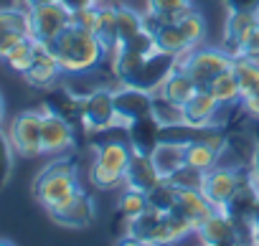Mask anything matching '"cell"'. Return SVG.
<instances>
[{
    "instance_id": "ee69618b",
    "label": "cell",
    "mask_w": 259,
    "mask_h": 246,
    "mask_svg": "<svg viewBox=\"0 0 259 246\" xmlns=\"http://www.w3.org/2000/svg\"><path fill=\"white\" fill-rule=\"evenodd\" d=\"M44 3H54V0H23L26 8H33V6H44Z\"/></svg>"
},
{
    "instance_id": "d6986e66",
    "label": "cell",
    "mask_w": 259,
    "mask_h": 246,
    "mask_svg": "<svg viewBox=\"0 0 259 246\" xmlns=\"http://www.w3.org/2000/svg\"><path fill=\"white\" fill-rule=\"evenodd\" d=\"M26 36H28V11L0 8V59Z\"/></svg>"
},
{
    "instance_id": "4dcf8cb0",
    "label": "cell",
    "mask_w": 259,
    "mask_h": 246,
    "mask_svg": "<svg viewBox=\"0 0 259 246\" xmlns=\"http://www.w3.org/2000/svg\"><path fill=\"white\" fill-rule=\"evenodd\" d=\"M145 28V18L135 11V8H127V6H117V46L130 41L135 33H140ZM114 46V48H117Z\"/></svg>"
},
{
    "instance_id": "e0dca14e",
    "label": "cell",
    "mask_w": 259,
    "mask_h": 246,
    "mask_svg": "<svg viewBox=\"0 0 259 246\" xmlns=\"http://www.w3.org/2000/svg\"><path fill=\"white\" fill-rule=\"evenodd\" d=\"M176 188H178V185H176ZM213 211H219V208L201 193V188H178L176 206H173L170 213H176V216H181L183 221H188V223L193 226V231H196V226L203 223Z\"/></svg>"
},
{
    "instance_id": "f1b7e54d",
    "label": "cell",
    "mask_w": 259,
    "mask_h": 246,
    "mask_svg": "<svg viewBox=\"0 0 259 246\" xmlns=\"http://www.w3.org/2000/svg\"><path fill=\"white\" fill-rule=\"evenodd\" d=\"M38 46H41V43H36L31 36H26V38H21V41L3 56V61H6L16 74H23V71L33 64V59H36V54H38Z\"/></svg>"
},
{
    "instance_id": "f6af8a7d",
    "label": "cell",
    "mask_w": 259,
    "mask_h": 246,
    "mask_svg": "<svg viewBox=\"0 0 259 246\" xmlns=\"http://www.w3.org/2000/svg\"><path fill=\"white\" fill-rule=\"evenodd\" d=\"M3 119H6V96L0 91V125H3Z\"/></svg>"
},
{
    "instance_id": "3957f363",
    "label": "cell",
    "mask_w": 259,
    "mask_h": 246,
    "mask_svg": "<svg viewBox=\"0 0 259 246\" xmlns=\"http://www.w3.org/2000/svg\"><path fill=\"white\" fill-rule=\"evenodd\" d=\"M145 26L153 33L155 48L173 54V56H183L191 48H196L203 36H206V21L193 13V8L183 11L181 16L170 18V21H155V18H145Z\"/></svg>"
},
{
    "instance_id": "f546056e",
    "label": "cell",
    "mask_w": 259,
    "mask_h": 246,
    "mask_svg": "<svg viewBox=\"0 0 259 246\" xmlns=\"http://www.w3.org/2000/svg\"><path fill=\"white\" fill-rule=\"evenodd\" d=\"M206 89H208L221 104H234V102L241 99V89H239V79H236V74H234V66H231L229 71L219 74Z\"/></svg>"
},
{
    "instance_id": "1f68e13d",
    "label": "cell",
    "mask_w": 259,
    "mask_h": 246,
    "mask_svg": "<svg viewBox=\"0 0 259 246\" xmlns=\"http://www.w3.org/2000/svg\"><path fill=\"white\" fill-rule=\"evenodd\" d=\"M81 102L84 96H74L71 91H54V96L46 102V109L49 112H56L61 117H66L69 122H81Z\"/></svg>"
},
{
    "instance_id": "52a82bcc",
    "label": "cell",
    "mask_w": 259,
    "mask_h": 246,
    "mask_svg": "<svg viewBox=\"0 0 259 246\" xmlns=\"http://www.w3.org/2000/svg\"><path fill=\"white\" fill-rule=\"evenodd\" d=\"M198 84V89H206L219 74L229 71L234 66V56L226 48H191L178 61Z\"/></svg>"
},
{
    "instance_id": "b9f144b4",
    "label": "cell",
    "mask_w": 259,
    "mask_h": 246,
    "mask_svg": "<svg viewBox=\"0 0 259 246\" xmlns=\"http://www.w3.org/2000/svg\"><path fill=\"white\" fill-rule=\"evenodd\" d=\"M246 228H249V233H251V241H254V243H259V211H256V216L249 221V226H246Z\"/></svg>"
},
{
    "instance_id": "f35d334b",
    "label": "cell",
    "mask_w": 259,
    "mask_h": 246,
    "mask_svg": "<svg viewBox=\"0 0 259 246\" xmlns=\"http://www.w3.org/2000/svg\"><path fill=\"white\" fill-rule=\"evenodd\" d=\"M229 11H241V13H259V0H224Z\"/></svg>"
},
{
    "instance_id": "7c38bea8",
    "label": "cell",
    "mask_w": 259,
    "mask_h": 246,
    "mask_svg": "<svg viewBox=\"0 0 259 246\" xmlns=\"http://www.w3.org/2000/svg\"><path fill=\"white\" fill-rule=\"evenodd\" d=\"M46 213L51 216L54 223L76 231V228H87V226L94 223V218H97V203H94L92 195H87L84 190H79V193L71 195L66 203H61L59 208L46 211Z\"/></svg>"
},
{
    "instance_id": "cb8c5ba5",
    "label": "cell",
    "mask_w": 259,
    "mask_h": 246,
    "mask_svg": "<svg viewBox=\"0 0 259 246\" xmlns=\"http://www.w3.org/2000/svg\"><path fill=\"white\" fill-rule=\"evenodd\" d=\"M259 23V13H241V11H229L226 23H224V48L236 59L244 38L249 36V31Z\"/></svg>"
},
{
    "instance_id": "603a6c76",
    "label": "cell",
    "mask_w": 259,
    "mask_h": 246,
    "mask_svg": "<svg viewBox=\"0 0 259 246\" xmlns=\"http://www.w3.org/2000/svg\"><path fill=\"white\" fill-rule=\"evenodd\" d=\"M160 173L153 163L150 155H135L133 153V160H130L127 170H124V185L133 188V190H143L148 193L150 188H155L160 183Z\"/></svg>"
},
{
    "instance_id": "74e56055",
    "label": "cell",
    "mask_w": 259,
    "mask_h": 246,
    "mask_svg": "<svg viewBox=\"0 0 259 246\" xmlns=\"http://www.w3.org/2000/svg\"><path fill=\"white\" fill-rule=\"evenodd\" d=\"M236 59H251V61H259V23L249 31V36L244 38Z\"/></svg>"
},
{
    "instance_id": "484cf974",
    "label": "cell",
    "mask_w": 259,
    "mask_h": 246,
    "mask_svg": "<svg viewBox=\"0 0 259 246\" xmlns=\"http://www.w3.org/2000/svg\"><path fill=\"white\" fill-rule=\"evenodd\" d=\"M188 142V140H186ZM186 142H176V140H160V145L153 150V163L160 173V178H173L183 165H186Z\"/></svg>"
},
{
    "instance_id": "7a4b0ae2",
    "label": "cell",
    "mask_w": 259,
    "mask_h": 246,
    "mask_svg": "<svg viewBox=\"0 0 259 246\" xmlns=\"http://www.w3.org/2000/svg\"><path fill=\"white\" fill-rule=\"evenodd\" d=\"M56 61L61 64L64 74H84L92 71L94 66L102 64L107 48L102 46V41L94 36L92 28L81 26V23H69L49 46H46Z\"/></svg>"
},
{
    "instance_id": "83f0119b",
    "label": "cell",
    "mask_w": 259,
    "mask_h": 246,
    "mask_svg": "<svg viewBox=\"0 0 259 246\" xmlns=\"http://www.w3.org/2000/svg\"><path fill=\"white\" fill-rule=\"evenodd\" d=\"M234 74L239 79L241 102H251L259 96V61L251 59H234Z\"/></svg>"
},
{
    "instance_id": "ba28073f",
    "label": "cell",
    "mask_w": 259,
    "mask_h": 246,
    "mask_svg": "<svg viewBox=\"0 0 259 246\" xmlns=\"http://www.w3.org/2000/svg\"><path fill=\"white\" fill-rule=\"evenodd\" d=\"M26 11H28V36L41 46H49L71 23V11L61 3V0L33 6V8H26Z\"/></svg>"
},
{
    "instance_id": "9a60e30c",
    "label": "cell",
    "mask_w": 259,
    "mask_h": 246,
    "mask_svg": "<svg viewBox=\"0 0 259 246\" xmlns=\"http://www.w3.org/2000/svg\"><path fill=\"white\" fill-rule=\"evenodd\" d=\"M114 112L119 125H127L133 119H140L145 114H153V91L138 89V86H124L119 84V89H114Z\"/></svg>"
},
{
    "instance_id": "277c9868",
    "label": "cell",
    "mask_w": 259,
    "mask_h": 246,
    "mask_svg": "<svg viewBox=\"0 0 259 246\" xmlns=\"http://www.w3.org/2000/svg\"><path fill=\"white\" fill-rule=\"evenodd\" d=\"M193 226L183 221L176 213H160L153 208H145L140 216L130 218L127 223V238L122 243H138V246H160L181 241L186 233H191Z\"/></svg>"
},
{
    "instance_id": "6da1fadb",
    "label": "cell",
    "mask_w": 259,
    "mask_h": 246,
    "mask_svg": "<svg viewBox=\"0 0 259 246\" xmlns=\"http://www.w3.org/2000/svg\"><path fill=\"white\" fill-rule=\"evenodd\" d=\"M181 56L165 54V51H150V54H130V51H114V76L124 86H138L145 91H158L165 76L178 66Z\"/></svg>"
},
{
    "instance_id": "ac0fdd59",
    "label": "cell",
    "mask_w": 259,
    "mask_h": 246,
    "mask_svg": "<svg viewBox=\"0 0 259 246\" xmlns=\"http://www.w3.org/2000/svg\"><path fill=\"white\" fill-rule=\"evenodd\" d=\"M64 69L61 64L56 61V56L46 48V46H38V54L33 59V64L23 71V79L26 84H31L33 89H54L61 79Z\"/></svg>"
},
{
    "instance_id": "4316f807",
    "label": "cell",
    "mask_w": 259,
    "mask_h": 246,
    "mask_svg": "<svg viewBox=\"0 0 259 246\" xmlns=\"http://www.w3.org/2000/svg\"><path fill=\"white\" fill-rule=\"evenodd\" d=\"M92 31L107 51H114V46H117V6L99 3L94 11V18H92Z\"/></svg>"
},
{
    "instance_id": "2e32d148",
    "label": "cell",
    "mask_w": 259,
    "mask_h": 246,
    "mask_svg": "<svg viewBox=\"0 0 259 246\" xmlns=\"http://www.w3.org/2000/svg\"><path fill=\"white\" fill-rule=\"evenodd\" d=\"M127 140L135 155H153V150L160 145V135H163V125L155 119V114H145L140 119L127 122Z\"/></svg>"
},
{
    "instance_id": "5b68a950",
    "label": "cell",
    "mask_w": 259,
    "mask_h": 246,
    "mask_svg": "<svg viewBox=\"0 0 259 246\" xmlns=\"http://www.w3.org/2000/svg\"><path fill=\"white\" fill-rule=\"evenodd\" d=\"M79 188V165L74 158H56L51 160L33 180V198L46 208L54 211L76 195Z\"/></svg>"
},
{
    "instance_id": "7402d4cb",
    "label": "cell",
    "mask_w": 259,
    "mask_h": 246,
    "mask_svg": "<svg viewBox=\"0 0 259 246\" xmlns=\"http://www.w3.org/2000/svg\"><path fill=\"white\" fill-rule=\"evenodd\" d=\"M224 211H226L231 218H236L239 223H246V226H249V221L256 216V211H259V185L254 183L251 173H249V178L239 185V190L231 195V201L226 203Z\"/></svg>"
},
{
    "instance_id": "ab89813d",
    "label": "cell",
    "mask_w": 259,
    "mask_h": 246,
    "mask_svg": "<svg viewBox=\"0 0 259 246\" xmlns=\"http://www.w3.org/2000/svg\"><path fill=\"white\" fill-rule=\"evenodd\" d=\"M61 3L71 11V16L74 13H81V11H89V8H94V6H99V0H61Z\"/></svg>"
},
{
    "instance_id": "8d00e7d4",
    "label": "cell",
    "mask_w": 259,
    "mask_h": 246,
    "mask_svg": "<svg viewBox=\"0 0 259 246\" xmlns=\"http://www.w3.org/2000/svg\"><path fill=\"white\" fill-rule=\"evenodd\" d=\"M13 163H16V150H13V145H11L8 132H3V127H0V190L11 183Z\"/></svg>"
},
{
    "instance_id": "ffe728a7",
    "label": "cell",
    "mask_w": 259,
    "mask_h": 246,
    "mask_svg": "<svg viewBox=\"0 0 259 246\" xmlns=\"http://www.w3.org/2000/svg\"><path fill=\"white\" fill-rule=\"evenodd\" d=\"M221 150H224V140L221 137L188 140L186 142V165L198 170V173H208L211 168H216Z\"/></svg>"
},
{
    "instance_id": "60d3db41",
    "label": "cell",
    "mask_w": 259,
    "mask_h": 246,
    "mask_svg": "<svg viewBox=\"0 0 259 246\" xmlns=\"http://www.w3.org/2000/svg\"><path fill=\"white\" fill-rule=\"evenodd\" d=\"M251 178H254V183L259 185V140H256L254 155H251Z\"/></svg>"
},
{
    "instance_id": "5bb4252c",
    "label": "cell",
    "mask_w": 259,
    "mask_h": 246,
    "mask_svg": "<svg viewBox=\"0 0 259 246\" xmlns=\"http://www.w3.org/2000/svg\"><path fill=\"white\" fill-rule=\"evenodd\" d=\"M41 147H44V155H61V153L71 150L74 147V125L66 117L44 109Z\"/></svg>"
},
{
    "instance_id": "d590c367",
    "label": "cell",
    "mask_w": 259,
    "mask_h": 246,
    "mask_svg": "<svg viewBox=\"0 0 259 246\" xmlns=\"http://www.w3.org/2000/svg\"><path fill=\"white\" fill-rule=\"evenodd\" d=\"M145 208H148V193H143V190L127 188V190L119 195V201H117V211H119L127 221L135 218V216H140Z\"/></svg>"
},
{
    "instance_id": "44dd1931",
    "label": "cell",
    "mask_w": 259,
    "mask_h": 246,
    "mask_svg": "<svg viewBox=\"0 0 259 246\" xmlns=\"http://www.w3.org/2000/svg\"><path fill=\"white\" fill-rule=\"evenodd\" d=\"M224 104L208 91V89H198L186 104H183V119H186V127H193V130H201L206 127L208 122L216 117V112L221 109Z\"/></svg>"
},
{
    "instance_id": "8992f818",
    "label": "cell",
    "mask_w": 259,
    "mask_h": 246,
    "mask_svg": "<svg viewBox=\"0 0 259 246\" xmlns=\"http://www.w3.org/2000/svg\"><path fill=\"white\" fill-rule=\"evenodd\" d=\"M133 160V147L119 142V140H107L94 150V163L89 170V180L99 190H112L119 183H124V170Z\"/></svg>"
},
{
    "instance_id": "30bf717a",
    "label": "cell",
    "mask_w": 259,
    "mask_h": 246,
    "mask_svg": "<svg viewBox=\"0 0 259 246\" xmlns=\"http://www.w3.org/2000/svg\"><path fill=\"white\" fill-rule=\"evenodd\" d=\"M114 91L112 89H94L81 102V125L87 132H104L119 125L114 112Z\"/></svg>"
},
{
    "instance_id": "d4e9b609",
    "label": "cell",
    "mask_w": 259,
    "mask_h": 246,
    "mask_svg": "<svg viewBox=\"0 0 259 246\" xmlns=\"http://www.w3.org/2000/svg\"><path fill=\"white\" fill-rule=\"evenodd\" d=\"M196 91H198V84L193 81V76H191L181 64L165 76V81H163L160 89H158V94H160L163 99H168V102H173V104H178V107H183Z\"/></svg>"
},
{
    "instance_id": "4fadbf2b",
    "label": "cell",
    "mask_w": 259,
    "mask_h": 246,
    "mask_svg": "<svg viewBox=\"0 0 259 246\" xmlns=\"http://www.w3.org/2000/svg\"><path fill=\"white\" fill-rule=\"evenodd\" d=\"M198 241L206 246H234L241 243V231H239V221L231 218L226 211H213L203 223L196 226Z\"/></svg>"
},
{
    "instance_id": "e575fe53",
    "label": "cell",
    "mask_w": 259,
    "mask_h": 246,
    "mask_svg": "<svg viewBox=\"0 0 259 246\" xmlns=\"http://www.w3.org/2000/svg\"><path fill=\"white\" fill-rule=\"evenodd\" d=\"M145 3H148V16L155 21H170L183 11L193 8V0H145Z\"/></svg>"
},
{
    "instance_id": "7bdbcfd3",
    "label": "cell",
    "mask_w": 259,
    "mask_h": 246,
    "mask_svg": "<svg viewBox=\"0 0 259 246\" xmlns=\"http://www.w3.org/2000/svg\"><path fill=\"white\" fill-rule=\"evenodd\" d=\"M244 104H246V109H249V112H251V114L259 119V96H256V99H251V102H244Z\"/></svg>"
},
{
    "instance_id": "9c48e42d",
    "label": "cell",
    "mask_w": 259,
    "mask_h": 246,
    "mask_svg": "<svg viewBox=\"0 0 259 246\" xmlns=\"http://www.w3.org/2000/svg\"><path fill=\"white\" fill-rule=\"evenodd\" d=\"M41 125H44V112H36V109H26V112H21L11 119L8 137H11V145H13L16 155H21V158L44 155Z\"/></svg>"
},
{
    "instance_id": "d6a6232c",
    "label": "cell",
    "mask_w": 259,
    "mask_h": 246,
    "mask_svg": "<svg viewBox=\"0 0 259 246\" xmlns=\"http://www.w3.org/2000/svg\"><path fill=\"white\" fill-rule=\"evenodd\" d=\"M153 114H155V119L163 125V130L186 125V119H183V107H178V104L163 99L160 94H155V99H153Z\"/></svg>"
},
{
    "instance_id": "836d02e7",
    "label": "cell",
    "mask_w": 259,
    "mask_h": 246,
    "mask_svg": "<svg viewBox=\"0 0 259 246\" xmlns=\"http://www.w3.org/2000/svg\"><path fill=\"white\" fill-rule=\"evenodd\" d=\"M176 195H178V188L170 180L163 178L155 188L148 190V208L160 211V213H170L173 206H176Z\"/></svg>"
},
{
    "instance_id": "8fae6325",
    "label": "cell",
    "mask_w": 259,
    "mask_h": 246,
    "mask_svg": "<svg viewBox=\"0 0 259 246\" xmlns=\"http://www.w3.org/2000/svg\"><path fill=\"white\" fill-rule=\"evenodd\" d=\"M249 175L241 173V168H211L208 173H203L201 178V193L219 208L224 211L226 203L231 201V195L239 190V185L246 180Z\"/></svg>"
}]
</instances>
